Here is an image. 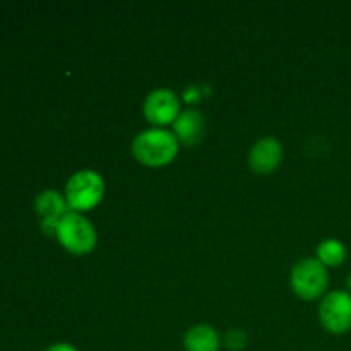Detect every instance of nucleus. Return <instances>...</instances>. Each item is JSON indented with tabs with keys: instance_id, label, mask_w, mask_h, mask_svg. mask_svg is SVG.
<instances>
[{
	"instance_id": "nucleus-12",
	"label": "nucleus",
	"mask_w": 351,
	"mask_h": 351,
	"mask_svg": "<svg viewBox=\"0 0 351 351\" xmlns=\"http://www.w3.org/2000/svg\"><path fill=\"white\" fill-rule=\"evenodd\" d=\"M45 351H79L75 346L67 345V343H57V345H51L50 348Z\"/></svg>"
},
{
	"instance_id": "nucleus-10",
	"label": "nucleus",
	"mask_w": 351,
	"mask_h": 351,
	"mask_svg": "<svg viewBox=\"0 0 351 351\" xmlns=\"http://www.w3.org/2000/svg\"><path fill=\"white\" fill-rule=\"evenodd\" d=\"M185 350L187 351H218L219 336L211 326L199 324L189 329L184 339Z\"/></svg>"
},
{
	"instance_id": "nucleus-6",
	"label": "nucleus",
	"mask_w": 351,
	"mask_h": 351,
	"mask_svg": "<svg viewBox=\"0 0 351 351\" xmlns=\"http://www.w3.org/2000/svg\"><path fill=\"white\" fill-rule=\"evenodd\" d=\"M144 115L151 123L167 125L180 115V103L177 95L170 89H154L144 103Z\"/></svg>"
},
{
	"instance_id": "nucleus-7",
	"label": "nucleus",
	"mask_w": 351,
	"mask_h": 351,
	"mask_svg": "<svg viewBox=\"0 0 351 351\" xmlns=\"http://www.w3.org/2000/svg\"><path fill=\"white\" fill-rule=\"evenodd\" d=\"M36 211L41 216V228L47 233H57L58 223L67 215V204L55 191H45L36 197Z\"/></svg>"
},
{
	"instance_id": "nucleus-4",
	"label": "nucleus",
	"mask_w": 351,
	"mask_h": 351,
	"mask_svg": "<svg viewBox=\"0 0 351 351\" xmlns=\"http://www.w3.org/2000/svg\"><path fill=\"white\" fill-rule=\"evenodd\" d=\"M329 283L326 266L319 259H304L291 271V287L304 300H314L326 291Z\"/></svg>"
},
{
	"instance_id": "nucleus-3",
	"label": "nucleus",
	"mask_w": 351,
	"mask_h": 351,
	"mask_svg": "<svg viewBox=\"0 0 351 351\" xmlns=\"http://www.w3.org/2000/svg\"><path fill=\"white\" fill-rule=\"evenodd\" d=\"M57 237L72 254H88L96 245L95 226L79 213H67L58 223Z\"/></svg>"
},
{
	"instance_id": "nucleus-5",
	"label": "nucleus",
	"mask_w": 351,
	"mask_h": 351,
	"mask_svg": "<svg viewBox=\"0 0 351 351\" xmlns=\"http://www.w3.org/2000/svg\"><path fill=\"white\" fill-rule=\"evenodd\" d=\"M321 322L332 335H345L351 329V293L343 290L331 291L319 308Z\"/></svg>"
},
{
	"instance_id": "nucleus-11",
	"label": "nucleus",
	"mask_w": 351,
	"mask_h": 351,
	"mask_svg": "<svg viewBox=\"0 0 351 351\" xmlns=\"http://www.w3.org/2000/svg\"><path fill=\"white\" fill-rule=\"evenodd\" d=\"M317 256L324 266H339L346 259V247L345 243L336 239L324 240L319 245Z\"/></svg>"
},
{
	"instance_id": "nucleus-2",
	"label": "nucleus",
	"mask_w": 351,
	"mask_h": 351,
	"mask_svg": "<svg viewBox=\"0 0 351 351\" xmlns=\"http://www.w3.org/2000/svg\"><path fill=\"white\" fill-rule=\"evenodd\" d=\"M105 185L101 177L93 170H82L72 175L71 180L65 187V197H67L69 208L74 211H88L95 208L103 197Z\"/></svg>"
},
{
	"instance_id": "nucleus-8",
	"label": "nucleus",
	"mask_w": 351,
	"mask_h": 351,
	"mask_svg": "<svg viewBox=\"0 0 351 351\" xmlns=\"http://www.w3.org/2000/svg\"><path fill=\"white\" fill-rule=\"evenodd\" d=\"M281 156H283L281 144L273 137H264L259 143L254 144V147L250 149L249 161L250 167L257 173H269L280 165Z\"/></svg>"
},
{
	"instance_id": "nucleus-9",
	"label": "nucleus",
	"mask_w": 351,
	"mask_h": 351,
	"mask_svg": "<svg viewBox=\"0 0 351 351\" xmlns=\"http://www.w3.org/2000/svg\"><path fill=\"white\" fill-rule=\"evenodd\" d=\"M173 129L182 143L195 144L201 141L204 132V119L195 110H185L173 122Z\"/></svg>"
},
{
	"instance_id": "nucleus-13",
	"label": "nucleus",
	"mask_w": 351,
	"mask_h": 351,
	"mask_svg": "<svg viewBox=\"0 0 351 351\" xmlns=\"http://www.w3.org/2000/svg\"><path fill=\"white\" fill-rule=\"evenodd\" d=\"M348 288L351 290V274H350V278H348Z\"/></svg>"
},
{
	"instance_id": "nucleus-1",
	"label": "nucleus",
	"mask_w": 351,
	"mask_h": 351,
	"mask_svg": "<svg viewBox=\"0 0 351 351\" xmlns=\"http://www.w3.org/2000/svg\"><path fill=\"white\" fill-rule=\"evenodd\" d=\"M178 151V139L165 129H147L132 143V153L147 167H163L170 163Z\"/></svg>"
}]
</instances>
